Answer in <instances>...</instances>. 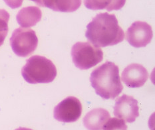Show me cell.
<instances>
[{
  "instance_id": "obj_10",
  "label": "cell",
  "mask_w": 155,
  "mask_h": 130,
  "mask_svg": "<svg viewBox=\"0 0 155 130\" xmlns=\"http://www.w3.org/2000/svg\"><path fill=\"white\" fill-rule=\"evenodd\" d=\"M110 118L109 112L103 108H95L89 112L83 118V124L88 130H103Z\"/></svg>"
},
{
  "instance_id": "obj_15",
  "label": "cell",
  "mask_w": 155,
  "mask_h": 130,
  "mask_svg": "<svg viewBox=\"0 0 155 130\" xmlns=\"http://www.w3.org/2000/svg\"><path fill=\"white\" fill-rule=\"evenodd\" d=\"M104 130H127V125L122 119L110 118L104 126Z\"/></svg>"
},
{
  "instance_id": "obj_6",
  "label": "cell",
  "mask_w": 155,
  "mask_h": 130,
  "mask_svg": "<svg viewBox=\"0 0 155 130\" xmlns=\"http://www.w3.org/2000/svg\"><path fill=\"white\" fill-rule=\"evenodd\" d=\"M81 103L73 96L64 99L53 110L54 118L63 123H71L78 120L82 113Z\"/></svg>"
},
{
  "instance_id": "obj_17",
  "label": "cell",
  "mask_w": 155,
  "mask_h": 130,
  "mask_svg": "<svg viewBox=\"0 0 155 130\" xmlns=\"http://www.w3.org/2000/svg\"><path fill=\"white\" fill-rule=\"evenodd\" d=\"M32 2H34L37 5H39V6H41V3L43 0H31Z\"/></svg>"
},
{
  "instance_id": "obj_13",
  "label": "cell",
  "mask_w": 155,
  "mask_h": 130,
  "mask_svg": "<svg viewBox=\"0 0 155 130\" xmlns=\"http://www.w3.org/2000/svg\"><path fill=\"white\" fill-rule=\"evenodd\" d=\"M126 0H84V5L91 10L106 9L108 11L123 8Z\"/></svg>"
},
{
  "instance_id": "obj_16",
  "label": "cell",
  "mask_w": 155,
  "mask_h": 130,
  "mask_svg": "<svg viewBox=\"0 0 155 130\" xmlns=\"http://www.w3.org/2000/svg\"><path fill=\"white\" fill-rule=\"evenodd\" d=\"M3 1L12 9H16L21 6L23 0H3Z\"/></svg>"
},
{
  "instance_id": "obj_3",
  "label": "cell",
  "mask_w": 155,
  "mask_h": 130,
  "mask_svg": "<svg viewBox=\"0 0 155 130\" xmlns=\"http://www.w3.org/2000/svg\"><path fill=\"white\" fill-rule=\"evenodd\" d=\"M21 75L29 84L50 83L57 76V68L53 62L45 56L35 55L27 60Z\"/></svg>"
},
{
  "instance_id": "obj_12",
  "label": "cell",
  "mask_w": 155,
  "mask_h": 130,
  "mask_svg": "<svg viewBox=\"0 0 155 130\" xmlns=\"http://www.w3.org/2000/svg\"><path fill=\"white\" fill-rule=\"evenodd\" d=\"M81 5V0H43L41 6L59 12H74Z\"/></svg>"
},
{
  "instance_id": "obj_9",
  "label": "cell",
  "mask_w": 155,
  "mask_h": 130,
  "mask_svg": "<svg viewBox=\"0 0 155 130\" xmlns=\"http://www.w3.org/2000/svg\"><path fill=\"white\" fill-rule=\"evenodd\" d=\"M149 73L143 65L133 63L124 69L122 72V81L128 87L139 88L147 81Z\"/></svg>"
},
{
  "instance_id": "obj_1",
  "label": "cell",
  "mask_w": 155,
  "mask_h": 130,
  "mask_svg": "<svg viewBox=\"0 0 155 130\" xmlns=\"http://www.w3.org/2000/svg\"><path fill=\"white\" fill-rule=\"evenodd\" d=\"M85 36L95 47H105L123 41L124 33L115 15L102 13L97 15L87 26Z\"/></svg>"
},
{
  "instance_id": "obj_18",
  "label": "cell",
  "mask_w": 155,
  "mask_h": 130,
  "mask_svg": "<svg viewBox=\"0 0 155 130\" xmlns=\"http://www.w3.org/2000/svg\"><path fill=\"white\" fill-rule=\"evenodd\" d=\"M15 130H32V129H29V128H19L18 129H16Z\"/></svg>"
},
{
  "instance_id": "obj_8",
  "label": "cell",
  "mask_w": 155,
  "mask_h": 130,
  "mask_svg": "<svg viewBox=\"0 0 155 130\" xmlns=\"http://www.w3.org/2000/svg\"><path fill=\"white\" fill-rule=\"evenodd\" d=\"M138 101L133 96L123 94L118 98L114 106V115L128 123L135 122L139 116Z\"/></svg>"
},
{
  "instance_id": "obj_5",
  "label": "cell",
  "mask_w": 155,
  "mask_h": 130,
  "mask_svg": "<svg viewBox=\"0 0 155 130\" xmlns=\"http://www.w3.org/2000/svg\"><path fill=\"white\" fill-rule=\"evenodd\" d=\"M10 45L17 56L26 57L36 50L38 38L33 30L20 27L13 32L10 38Z\"/></svg>"
},
{
  "instance_id": "obj_7",
  "label": "cell",
  "mask_w": 155,
  "mask_h": 130,
  "mask_svg": "<svg viewBox=\"0 0 155 130\" xmlns=\"http://www.w3.org/2000/svg\"><path fill=\"white\" fill-rule=\"evenodd\" d=\"M153 33L152 27L146 22H134L127 31V41L135 48L144 47L150 43Z\"/></svg>"
},
{
  "instance_id": "obj_11",
  "label": "cell",
  "mask_w": 155,
  "mask_h": 130,
  "mask_svg": "<svg viewBox=\"0 0 155 130\" xmlns=\"http://www.w3.org/2000/svg\"><path fill=\"white\" fill-rule=\"evenodd\" d=\"M42 13L38 7L29 6L22 8L18 12L16 19L22 27H31L41 21Z\"/></svg>"
},
{
  "instance_id": "obj_14",
  "label": "cell",
  "mask_w": 155,
  "mask_h": 130,
  "mask_svg": "<svg viewBox=\"0 0 155 130\" xmlns=\"http://www.w3.org/2000/svg\"><path fill=\"white\" fill-rule=\"evenodd\" d=\"M9 13L5 9H0V46L5 41L8 33V21L9 19Z\"/></svg>"
},
{
  "instance_id": "obj_2",
  "label": "cell",
  "mask_w": 155,
  "mask_h": 130,
  "mask_svg": "<svg viewBox=\"0 0 155 130\" xmlns=\"http://www.w3.org/2000/svg\"><path fill=\"white\" fill-rule=\"evenodd\" d=\"M90 81L96 94L105 100L116 98L123 90L119 67L112 62L107 61L94 70Z\"/></svg>"
},
{
  "instance_id": "obj_4",
  "label": "cell",
  "mask_w": 155,
  "mask_h": 130,
  "mask_svg": "<svg viewBox=\"0 0 155 130\" xmlns=\"http://www.w3.org/2000/svg\"><path fill=\"white\" fill-rule=\"evenodd\" d=\"M72 60L77 68L87 70L103 61V52L89 42H77L71 49Z\"/></svg>"
}]
</instances>
